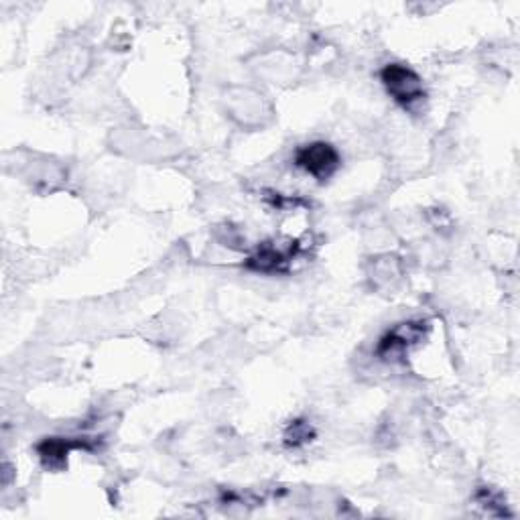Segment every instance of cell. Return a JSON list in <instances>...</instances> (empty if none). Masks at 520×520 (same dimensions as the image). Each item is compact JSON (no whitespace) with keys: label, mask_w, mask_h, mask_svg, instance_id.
Segmentation results:
<instances>
[{"label":"cell","mask_w":520,"mask_h":520,"mask_svg":"<svg viewBox=\"0 0 520 520\" xmlns=\"http://www.w3.org/2000/svg\"><path fill=\"white\" fill-rule=\"evenodd\" d=\"M380 80L386 86L388 94L399 104H413L423 98V82L421 78L401 63H390L380 72Z\"/></svg>","instance_id":"1"},{"label":"cell","mask_w":520,"mask_h":520,"mask_svg":"<svg viewBox=\"0 0 520 520\" xmlns=\"http://www.w3.org/2000/svg\"><path fill=\"white\" fill-rule=\"evenodd\" d=\"M295 163L311 177L323 181L332 177L340 167V155L328 143H311L295 153Z\"/></svg>","instance_id":"2"},{"label":"cell","mask_w":520,"mask_h":520,"mask_svg":"<svg viewBox=\"0 0 520 520\" xmlns=\"http://www.w3.org/2000/svg\"><path fill=\"white\" fill-rule=\"evenodd\" d=\"M313 437V429L307 425V423H293L291 425V429H289V433L285 435V439H287V443L289 445H293V447H297V445H301V443H305V441H309Z\"/></svg>","instance_id":"3"}]
</instances>
